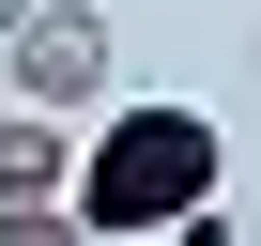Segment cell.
Returning <instances> with one entry per match:
<instances>
[{"mask_svg":"<svg viewBox=\"0 0 261 246\" xmlns=\"http://www.w3.org/2000/svg\"><path fill=\"white\" fill-rule=\"evenodd\" d=\"M169 246H246V215H230V200H200V215H169Z\"/></svg>","mask_w":261,"mask_h":246,"instance_id":"5","label":"cell"},{"mask_svg":"<svg viewBox=\"0 0 261 246\" xmlns=\"http://www.w3.org/2000/svg\"><path fill=\"white\" fill-rule=\"evenodd\" d=\"M16 16H31V0H0V31H16Z\"/></svg>","mask_w":261,"mask_h":246,"instance_id":"6","label":"cell"},{"mask_svg":"<svg viewBox=\"0 0 261 246\" xmlns=\"http://www.w3.org/2000/svg\"><path fill=\"white\" fill-rule=\"evenodd\" d=\"M230 185V139H215V108H108L92 123V154H77V231H169Z\"/></svg>","mask_w":261,"mask_h":246,"instance_id":"1","label":"cell"},{"mask_svg":"<svg viewBox=\"0 0 261 246\" xmlns=\"http://www.w3.org/2000/svg\"><path fill=\"white\" fill-rule=\"evenodd\" d=\"M62 169H77V123L62 108H0V200H62Z\"/></svg>","mask_w":261,"mask_h":246,"instance_id":"3","label":"cell"},{"mask_svg":"<svg viewBox=\"0 0 261 246\" xmlns=\"http://www.w3.org/2000/svg\"><path fill=\"white\" fill-rule=\"evenodd\" d=\"M0 246H92V231H77L62 200H0Z\"/></svg>","mask_w":261,"mask_h":246,"instance_id":"4","label":"cell"},{"mask_svg":"<svg viewBox=\"0 0 261 246\" xmlns=\"http://www.w3.org/2000/svg\"><path fill=\"white\" fill-rule=\"evenodd\" d=\"M0 46H16V108H92L108 92V16L92 0H31Z\"/></svg>","mask_w":261,"mask_h":246,"instance_id":"2","label":"cell"}]
</instances>
